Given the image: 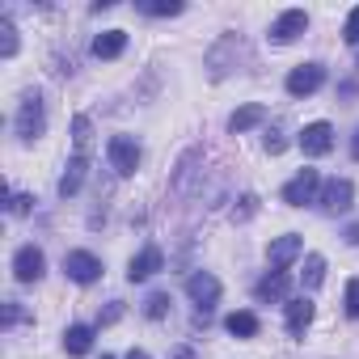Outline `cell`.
Segmentation results:
<instances>
[{"instance_id": "1", "label": "cell", "mask_w": 359, "mask_h": 359, "mask_svg": "<svg viewBox=\"0 0 359 359\" xmlns=\"http://www.w3.org/2000/svg\"><path fill=\"white\" fill-rule=\"evenodd\" d=\"M13 131H18L22 144H34V140L47 131V106H43V93H39V89H26V93H22V106H18Z\"/></svg>"}, {"instance_id": "2", "label": "cell", "mask_w": 359, "mask_h": 359, "mask_svg": "<svg viewBox=\"0 0 359 359\" xmlns=\"http://www.w3.org/2000/svg\"><path fill=\"white\" fill-rule=\"evenodd\" d=\"M237 60H250V47H245L237 34H224V39L212 47V55H208V68H212V76L220 81V76H229V72L237 68Z\"/></svg>"}, {"instance_id": "3", "label": "cell", "mask_w": 359, "mask_h": 359, "mask_svg": "<svg viewBox=\"0 0 359 359\" xmlns=\"http://www.w3.org/2000/svg\"><path fill=\"white\" fill-rule=\"evenodd\" d=\"M106 156H110V169L118 173V177H131L135 169H140V144L131 140V135H110V144H106Z\"/></svg>"}, {"instance_id": "4", "label": "cell", "mask_w": 359, "mask_h": 359, "mask_svg": "<svg viewBox=\"0 0 359 359\" xmlns=\"http://www.w3.org/2000/svg\"><path fill=\"white\" fill-rule=\"evenodd\" d=\"M317 195H321V173H317V169H300L292 182L283 187V203H287V208L317 203Z\"/></svg>"}, {"instance_id": "5", "label": "cell", "mask_w": 359, "mask_h": 359, "mask_svg": "<svg viewBox=\"0 0 359 359\" xmlns=\"http://www.w3.org/2000/svg\"><path fill=\"white\" fill-rule=\"evenodd\" d=\"M351 199H355V182H351V177H330V182H321L317 203H321L325 216H342L351 208Z\"/></svg>"}, {"instance_id": "6", "label": "cell", "mask_w": 359, "mask_h": 359, "mask_svg": "<svg viewBox=\"0 0 359 359\" xmlns=\"http://www.w3.org/2000/svg\"><path fill=\"white\" fill-rule=\"evenodd\" d=\"M43 275H47V254L39 245H22L13 254V279L18 283H39Z\"/></svg>"}, {"instance_id": "7", "label": "cell", "mask_w": 359, "mask_h": 359, "mask_svg": "<svg viewBox=\"0 0 359 359\" xmlns=\"http://www.w3.org/2000/svg\"><path fill=\"white\" fill-rule=\"evenodd\" d=\"M64 275L72 283H93V279H102V258L89 250H72V254H64Z\"/></svg>"}, {"instance_id": "8", "label": "cell", "mask_w": 359, "mask_h": 359, "mask_svg": "<svg viewBox=\"0 0 359 359\" xmlns=\"http://www.w3.org/2000/svg\"><path fill=\"white\" fill-rule=\"evenodd\" d=\"M321 85H325V68L321 64H300V68L287 72V93L292 97H313Z\"/></svg>"}, {"instance_id": "9", "label": "cell", "mask_w": 359, "mask_h": 359, "mask_svg": "<svg viewBox=\"0 0 359 359\" xmlns=\"http://www.w3.org/2000/svg\"><path fill=\"white\" fill-rule=\"evenodd\" d=\"M187 296L199 304V313H208V309L220 300V279H216L212 271H195V275L187 279Z\"/></svg>"}, {"instance_id": "10", "label": "cell", "mask_w": 359, "mask_h": 359, "mask_svg": "<svg viewBox=\"0 0 359 359\" xmlns=\"http://www.w3.org/2000/svg\"><path fill=\"white\" fill-rule=\"evenodd\" d=\"M304 30H309V13H304V9H287V13H279V18H275L271 39H275V43H296Z\"/></svg>"}, {"instance_id": "11", "label": "cell", "mask_w": 359, "mask_h": 359, "mask_svg": "<svg viewBox=\"0 0 359 359\" xmlns=\"http://www.w3.org/2000/svg\"><path fill=\"white\" fill-rule=\"evenodd\" d=\"M161 266H165V254H161L156 245H144V250L127 262V279H131V283H144V279H152Z\"/></svg>"}, {"instance_id": "12", "label": "cell", "mask_w": 359, "mask_h": 359, "mask_svg": "<svg viewBox=\"0 0 359 359\" xmlns=\"http://www.w3.org/2000/svg\"><path fill=\"white\" fill-rule=\"evenodd\" d=\"M300 148H304V156H325L334 148V127L330 123H309L300 131Z\"/></svg>"}, {"instance_id": "13", "label": "cell", "mask_w": 359, "mask_h": 359, "mask_svg": "<svg viewBox=\"0 0 359 359\" xmlns=\"http://www.w3.org/2000/svg\"><path fill=\"white\" fill-rule=\"evenodd\" d=\"M300 250H304V241H300L296 233H287V237H275V241H271L266 258H271V266H275V271H287V266L300 258Z\"/></svg>"}, {"instance_id": "14", "label": "cell", "mask_w": 359, "mask_h": 359, "mask_svg": "<svg viewBox=\"0 0 359 359\" xmlns=\"http://www.w3.org/2000/svg\"><path fill=\"white\" fill-rule=\"evenodd\" d=\"M287 292H292V275H287V271H271V275L258 279V287H254V296H258L262 304H279V300H287Z\"/></svg>"}, {"instance_id": "15", "label": "cell", "mask_w": 359, "mask_h": 359, "mask_svg": "<svg viewBox=\"0 0 359 359\" xmlns=\"http://www.w3.org/2000/svg\"><path fill=\"white\" fill-rule=\"evenodd\" d=\"M313 317H317V304H313L309 296L292 300V304H287V334H292V338H304V330L313 325Z\"/></svg>"}, {"instance_id": "16", "label": "cell", "mask_w": 359, "mask_h": 359, "mask_svg": "<svg viewBox=\"0 0 359 359\" xmlns=\"http://www.w3.org/2000/svg\"><path fill=\"white\" fill-rule=\"evenodd\" d=\"M85 169H89V156H85V152H76V156L64 165V177H60V199H72V195L81 191V182H85Z\"/></svg>"}, {"instance_id": "17", "label": "cell", "mask_w": 359, "mask_h": 359, "mask_svg": "<svg viewBox=\"0 0 359 359\" xmlns=\"http://www.w3.org/2000/svg\"><path fill=\"white\" fill-rule=\"evenodd\" d=\"M123 51H127V30H106V34L93 39V55L97 60H118Z\"/></svg>"}, {"instance_id": "18", "label": "cell", "mask_w": 359, "mask_h": 359, "mask_svg": "<svg viewBox=\"0 0 359 359\" xmlns=\"http://www.w3.org/2000/svg\"><path fill=\"white\" fill-rule=\"evenodd\" d=\"M266 118V106H258V102H250V106H241V110H233L229 114V131L233 135H241V131H250V127H258Z\"/></svg>"}, {"instance_id": "19", "label": "cell", "mask_w": 359, "mask_h": 359, "mask_svg": "<svg viewBox=\"0 0 359 359\" xmlns=\"http://www.w3.org/2000/svg\"><path fill=\"white\" fill-rule=\"evenodd\" d=\"M64 351L68 355H89L93 351V325H68L64 330Z\"/></svg>"}, {"instance_id": "20", "label": "cell", "mask_w": 359, "mask_h": 359, "mask_svg": "<svg viewBox=\"0 0 359 359\" xmlns=\"http://www.w3.org/2000/svg\"><path fill=\"white\" fill-rule=\"evenodd\" d=\"M224 330H229L233 338H258V317L245 313V309H237V313L224 317Z\"/></svg>"}, {"instance_id": "21", "label": "cell", "mask_w": 359, "mask_h": 359, "mask_svg": "<svg viewBox=\"0 0 359 359\" xmlns=\"http://www.w3.org/2000/svg\"><path fill=\"white\" fill-rule=\"evenodd\" d=\"M321 283H325V258H321V254H309V258H304V287L317 292Z\"/></svg>"}, {"instance_id": "22", "label": "cell", "mask_w": 359, "mask_h": 359, "mask_svg": "<svg viewBox=\"0 0 359 359\" xmlns=\"http://www.w3.org/2000/svg\"><path fill=\"white\" fill-rule=\"evenodd\" d=\"M148 18H177L182 13V0H148V5H140Z\"/></svg>"}, {"instance_id": "23", "label": "cell", "mask_w": 359, "mask_h": 359, "mask_svg": "<svg viewBox=\"0 0 359 359\" xmlns=\"http://www.w3.org/2000/svg\"><path fill=\"white\" fill-rule=\"evenodd\" d=\"M89 135H93V123H89L85 114H76V118H72V144H76V152L89 148Z\"/></svg>"}, {"instance_id": "24", "label": "cell", "mask_w": 359, "mask_h": 359, "mask_svg": "<svg viewBox=\"0 0 359 359\" xmlns=\"http://www.w3.org/2000/svg\"><path fill=\"white\" fill-rule=\"evenodd\" d=\"M165 313H169V296H165V292H152V296L144 300V317H148V321H161Z\"/></svg>"}, {"instance_id": "25", "label": "cell", "mask_w": 359, "mask_h": 359, "mask_svg": "<svg viewBox=\"0 0 359 359\" xmlns=\"http://www.w3.org/2000/svg\"><path fill=\"white\" fill-rule=\"evenodd\" d=\"M0 34H5V47H0V51H5V60H13L18 55V30H13L9 18H0Z\"/></svg>"}, {"instance_id": "26", "label": "cell", "mask_w": 359, "mask_h": 359, "mask_svg": "<svg viewBox=\"0 0 359 359\" xmlns=\"http://www.w3.org/2000/svg\"><path fill=\"white\" fill-rule=\"evenodd\" d=\"M258 216V195H241V208H233V220H250Z\"/></svg>"}, {"instance_id": "27", "label": "cell", "mask_w": 359, "mask_h": 359, "mask_svg": "<svg viewBox=\"0 0 359 359\" xmlns=\"http://www.w3.org/2000/svg\"><path fill=\"white\" fill-rule=\"evenodd\" d=\"M30 208H34V195H13L9 199V216H30Z\"/></svg>"}, {"instance_id": "28", "label": "cell", "mask_w": 359, "mask_h": 359, "mask_svg": "<svg viewBox=\"0 0 359 359\" xmlns=\"http://www.w3.org/2000/svg\"><path fill=\"white\" fill-rule=\"evenodd\" d=\"M346 317H359V279L346 283Z\"/></svg>"}, {"instance_id": "29", "label": "cell", "mask_w": 359, "mask_h": 359, "mask_svg": "<svg viewBox=\"0 0 359 359\" xmlns=\"http://www.w3.org/2000/svg\"><path fill=\"white\" fill-rule=\"evenodd\" d=\"M342 39H346V43H359V9H351V13H346V26H342Z\"/></svg>"}, {"instance_id": "30", "label": "cell", "mask_w": 359, "mask_h": 359, "mask_svg": "<svg viewBox=\"0 0 359 359\" xmlns=\"http://www.w3.org/2000/svg\"><path fill=\"white\" fill-rule=\"evenodd\" d=\"M283 148H287V140H283V131H279V127H275V131H271V135H266V152H271V156H279V152H283Z\"/></svg>"}, {"instance_id": "31", "label": "cell", "mask_w": 359, "mask_h": 359, "mask_svg": "<svg viewBox=\"0 0 359 359\" xmlns=\"http://www.w3.org/2000/svg\"><path fill=\"white\" fill-rule=\"evenodd\" d=\"M22 317H26V313H22V304H18V300H9V304H5V330H13Z\"/></svg>"}, {"instance_id": "32", "label": "cell", "mask_w": 359, "mask_h": 359, "mask_svg": "<svg viewBox=\"0 0 359 359\" xmlns=\"http://www.w3.org/2000/svg\"><path fill=\"white\" fill-rule=\"evenodd\" d=\"M169 359H195V351H191V346H177V351H173Z\"/></svg>"}, {"instance_id": "33", "label": "cell", "mask_w": 359, "mask_h": 359, "mask_svg": "<svg viewBox=\"0 0 359 359\" xmlns=\"http://www.w3.org/2000/svg\"><path fill=\"white\" fill-rule=\"evenodd\" d=\"M346 241H351V245H359V224H351V229H346Z\"/></svg>"}, {"instance_id": "34", "label": "cell", "mask_w": 359, "mask_h": 359, "mask_svg": "<svg viewBox=\"0 0 359 359\" xmlns=\"http://www.w3.org/2000/svg\"><path fill=\"white\" fill-rule=\"evenodd\" d=\"M351 156L359 161V127H355V140H351Z\"/></svg>"}, {"instance_id": "35", "label": "cell", "mask_w": 359, "mask_h": 359, "mask_svg": "<svg viewBox=\"0 0 359 359\" xmlns=\"http://www.w3.org/2000/svg\"><path fill=\"white\" fill-rule=\"evenodd\" d=\"M127 359H152V355H148V351H131Z\"/></svg>"}, {"instance_id": "36", "label": "cell", "mask_w": 359, "mask_h": 359, "mask_svg": "<svg viewBox=\"0 0 359 359\" xmlns=\"http://www.w3.org/2000/svg\"><path fill=\"white\" fill-rule=\"evenodd\" d=\"M102 359H110V355H102Z\"/></svg>"}]
</instances>
